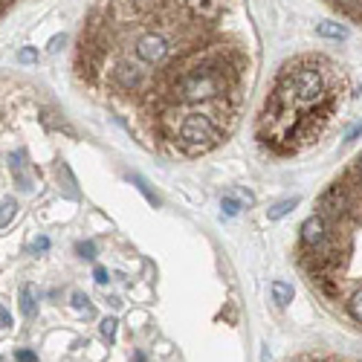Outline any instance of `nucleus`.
I'll list each match as a JSON object with an SVG mask.
<instances>
[{"label": "nucleus", "instance_id": "2eb2a0df", "mask_svg": "<svg viewBox=\"0 0 362 362\" xmlns=\"http://www.w3.org/2000/svg\"><path fill=\"white\" fill-rule=\"evenodd\" d=\"M18 61H21V64H35V61H38V50L23 47V50L18 52Z\"/></svg>", "mask_w": 362, "mask_h": 362}, {"label": "nucleus", "instance_id": "6e6552de", "mask_svg": "<svg viewBox=\"0 0 362 362\" xmlns=\"http://www.w3.org/2000/svg\"><path fill=\"white\" fill-rule=\"evenodd\" d=\"M270 293L275 299L278 308H287L290 301H293V284H287V281H273L270 284Z\"/></svg>", "mask_w": 362, "mask_h": 362}, {"label": "nucleus", "instance_id": "412c9836", "mask_svg": "<svg viewBox=\"0 0 362 362\" xmlns=\"http://www.w3.org/2000/svg\"><path fill=\"white\" fill-rule=\"evenodd\" d=\"M64 41H67V35H55V38L50 41V52H58V50L64 47Z\"/></svg>", "mask_w": 362, "mask_h": 362}, {"label": "nucleus", "instance_id": "393cba45", "mask_svg": "<svg viewBox=\"0 0 362 362\" xmlns=\"http://www.w3.org/2000/svg\"><path fill=\"white\" fill-rule=\"evenodd\" d=\"M354 174H356V177H359V183H362V157H359V160H356V169H354Z\"/></svg>", "mask_w": 362, "mask_h": 362}, {"label": "nucleus", "instance_id": "5701e85b", "mask_svg": "<svg viewBox=\"0 0 362 362\" xmlns=\"http://www.w3.org/2000/svg\"><path fill=\"white\" fill-rule=\"evenodd\" d=\"M12 325V316L6 313V308H0V328H9Z\"/></svg>", "mask_w": 362, "mask_h": 362}, {"label": "nucleus", "instance_id": "4468645a", "mask_svg": "<svg viewBox=\"0 0 362 362\" xmlns=\"http://www.w3.org/2000/svg\"><path fill=\"white\" fill-rule=\"evenodd\" d=\"M116 325H119V322H116L114 316H107V319H102V337H105L107 342H114V339H116Z\"/></svg>", "mask_w": 362, "mask_h": 362}, {"label": "nucleus", "instance_id": "dca6fc26", "mask_svg": "<svg viewBox=\"0 0 362 362\" xmlns=\"http://www.w3.org/2000/svg\"><path fill=\"white\" fill-rule=\"evenodd\" d=\"M220 206H224V215H229V217H235V215L241 212V203L235 200V198H224V203H220Z\"/></svg>", "mask_w": 362, "mask_h": 362}, {"label": "nucleus", "instance_id": "ddd939ff", "mask_svg": "<svg viewBox=\"0 0 362 362\" xmlns=\"http://www.w3.org/2000/svg\"><path fill=\"white\" fill-rule=\"evenodd\" d=\"M348 310H351V316L356 319V322H362V290H356V293L351 296V301H348Z\"/></svg>", "mask_w": 362, "mask_h": 362}, {"label": "nucleus", "instance_id": "f3484780", "mask_svg": "<svg viewBox=\"0 0 362 362\" xmlns=\"http://www.w3.org/2000/svg\"><path fill=\"white\" fill-rule=\"evenodd\" d=\"M78 255L87 258V261L96 258V244H93V241H81V244H78Z\"/></svg>", "mask_w": 362, "mask_h": 362}, {"label": "nucleus", "instance_id": "7ed1b4c3", "mask_svg": "<svg viewBox=\"0 0 362 362\" xmlns=\"http://www.w3.org/2000/svg\"><path fill=\"white\" fill-rule=\"evenodd\" d=\"M169 52H171V44L162 32H145L142 38H136V44H134V58L139 64L154 67V64L169 58Z\"/></svg>", "mask_w": 362, "mask_h": 362}, {"label": "nucleus", "instance_id": "20e7f679", "mask_svg": "<svg viewBox=\"0 0 362 362\" xmlns=\"http://www.w3.org/2000/svg\"><path fill=\"white\" fill-rule=\"evenodd\" d=\"M348 209H351V194H348L345 186H330L322 198H319V212L325 220H339Z\"/></svg>", "mask_w": 362, "mask_h": 362}, {"label": "nucleus", "instance_id": "aec40b11", "mask_svg": "<svg viewBox=\"0 0 362 362\" xmlns=\"http://www.w3.org/2000/svg\"><path fill=\"white\" fill-rule=\"evenodd\" d=\"M73 304H76L78 310L85 308V313H90V308H87V296H81V293H73Z\"/></svg>", "mask_w": 362, "mask_h": 362}, {"label": "nucleus", "instance_id": "4be33fe9", "mask_svg": "<svg viewBox=\"0 0 362 362\" xmlns=\"http://www.w3.org/2000/svg\"><path fill=\"white\" fill-rule=\"evenodd\" d=\"M15 359H18V362H35L38 356H35V351H18Z\"/></svg>", "mask_w": 362, "mask_h": 362}, {"label": "nucleus", "instance_id": "f8f14e48", "mask_svg": "<svg viewBox=\"0 0 362 362\" xmlns=\"http://www.w3.org/2000/svg\"><path fill=\"white\" fill-rule=\"evenodd\" d=\"M131 180H134V183H136V189H139V191L145 194V200H148L151 206H160V198H157V194H154V191H151V189L145 186V180H142V177H136V174H134Z\"/></svg>", "mask_w": 362, "mask_h": 362}, {"label": "nucleus", "instance_id": "9d476101", "mask_svg": "<svg viewBox=\"0 0 362 362\" xmlns=\"http://www.w3.org/2000/svg\"><path fill=\"white\" fill-rule=\"evenodd\" d=\"M296 206H299V198H287V200H281V203H275L270 212H267V217H270V220H281V217H287L290 212H293Z\"/></svg>", "mask_w": 362, "mask_h": 362}, {"label": "nucleus", "instance_id": "9b49d317", "mask_svg": "<svg viewBox=\"0 0 362 362\" xmlns=\"http://www.w3.org/2000/svg\"><path fill=\"white\" fill-rule=\"evenodd\" d=\"M15 200H0V226H9L12 217H15Z\"/></svg>", "mask_w": 362, "mask_h": 362}, {"label": "nucleus", "instance_id": "6ab92c4d", "mask_svg": "<svg viewBox=\"0 0 362 362\" xmlns=\"http://www.w3.org/2000/svg\"><path fill=\"white\" fill-rule=\"evenodd\" d=\"M356 136H362V119H359V122L354 125V128H351V131H348V134H345V142H354V139H356Z\"/></svg>", "mask_w": 362, "mask_h": 362}, {"label": "nucleus", "instance_id": "b1692460", "mask_svg": "<svg viewBox=\"0 0 362 362\" xmlns=\"http://www.w3.org/2000/svg\"><path fill=\"white\" fill-rule=\"evenodd\" d=\"M47 246H50V241H47V238H38V241H35V253H44Z\"/></svg>", "mask_w": 362, "mask_h": 362}, {"label": "nucleus", "instance_id": "1a4fd4ad", "mask_svg": "<svg viewBox=\"0 0 362 362\" xmlns=\"http://www.w3.org/2000/svg\"><path fill=\"white\" fill-rule=\"evenodd\" d=\"M21 313L26 319L35 316V290H32V284H23L21 287Z\"/></svg>", "mask_w": 362, "mask_h": 362}, {"label": "nucleus", "instance_id": "a211bd4d", "mask_svg": "<svg viewBox=\"0 0 362 362\" xmlns=\"http://www.w3.org/2000/svg\"><path fill=\"white\" fill-rule=\"evenodd\" d=\"M93 278H96V284H107V281H110V275H107L105 267H96V270H93Z\"/></svg>", "mask_w": 362, "mask_h": 362}, {"label": "nucleus", "instance_id": "f257e3e1", "mask_svg": "<svg viewBox=\"0 0 362 362\" xmlns=\"http://www.w3.org/2000/svg\"><path fill=\"white\" fill-rule=\"evenodd\" d=\"M278 93L287 102H301V105H316L325 99V78L322 70L316 67H299V70H287L281 76V85H278Z\"/></svg>", "mask_w": 362, "mask_h": 362}, {"label": "nucleus", "instance_id": "39448f33", "mask_svg": "<svg viewBox=\"0 0 362 362\" xmlns=\"http://www.w3.org/2000/svg\"><path fill=\"white\" fill-rule=\"evenodd\" d=\"M110 78H114L116 87L131 90V93L145 85V76H142V70H139V64H128V61H119L110 70Z\"/></svg>", "mask_w": 362, "mask_h": 362}, {"label": "nucleus", "instance_id": "0eeeda50", "mask_svg": "<svg viewBox=\"0 0 362 362\" xmlns=\"http://www.w3.org/2000/svg\"><path fill=\"white\" fill-rule=\"evenodd\" d=\"M316 32L322 38H330V41H345L348 38V26L339 23V21H325V23L316 26Z\"/></svg>", "mask_w": 362, "mask_h": 362}, {"label": "nucleus", "instance_id": "f03ea898", "mask_svg": "<svg viewBox=\"0 0 362 362\" xmlns=\"http://www.w3.org/2000/svg\"><path fill=\"white\" fill-rule=\"evenodd\" d=\"M177 139L189 154H203V151L220 145L224 134H220V128L209 114H186L183 122H180Z\"/></svg>", "mask_w": 362, "mask_h": 362}, {"label": "nucleus", "instance_id": "423d86ee", "mask_svg": "<svg viewBox=\"0 0 362 362\" xmlns=\"http://www.w3.org/2000/svg\"><path fill=\"white\" fill-rule=\"evenodd\" d=\"M328 238H330V235H328V220L322 215H310L301 224V244H304V249H319Z\"/></svg>", "mask_w": 362, "mask_h": 362}]
</instances>
